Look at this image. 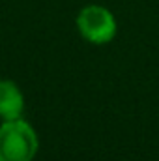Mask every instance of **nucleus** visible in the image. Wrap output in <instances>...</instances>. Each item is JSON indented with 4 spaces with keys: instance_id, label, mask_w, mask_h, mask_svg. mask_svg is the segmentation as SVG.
<instances>
[{
    "instance_id": "obj_3",
    "label": "nucleus",
    "mask_w": 159,
    "mask_h": 161,
    "mask_svg": "<svg viewBox=\"0 0 159 161\" xmlns=\"http://www.w3.org/2000/svg\"><path fill=\"white\" fill-rule=\"evenodd\" d=\"M25 96L23 90L9 79H0V118L4 122L23 118Z\"/></svg>"
},
{
    "instance_id": "obj_1",
    "label": "nucleus",
    "mask_w": 159,
    "mask_h": 161,
    "mask_svg": "<svg viewBox=\"0 0 159 161\" xmlns=\"http://www.w3.org/2000/svg\"><path fill=\"white\" fill-rule=\"evenodd\" d=\"M40 139L26 120H8L0 125V161H34Z\"/></svg>"
},
{
    "instance_id": "obj_2",
    "label": "nucleus",
    "mask_w": 159,
    "mask_h": 161,
    "mask_svg": "<svg viewBox=\"0 0 159 161\" xmlns=\"http://www.w3.org/2000/svg\"><path fill=\"white\" fill-rule=\"evenodd\" d=\"M75 23H77L79 34L94 45H103V43L112 41L118 30L116 17L112 15V11L97 4H90L82 8Z\"/></svg>"
}]
</instances>
